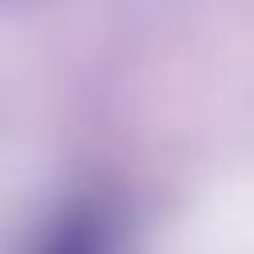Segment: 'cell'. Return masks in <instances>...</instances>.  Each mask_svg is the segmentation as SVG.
Segmentation results:
<instances>
[{
    "label": "cell",
    "mask_w": 254,
    "mask_h": 254,
    "mask_svg": "<svg viewBox=\"0 0 254 254\" xmlns=\"http://www.w3.org/2000/svg\"><path fill=\"white\" fill-rule=\"evenodd\" d=\"M103 226L91 214H67L60 226L44 238L40 254H103Z\"/></svg>",
    "instance_id": "1"
}]
</instances>
